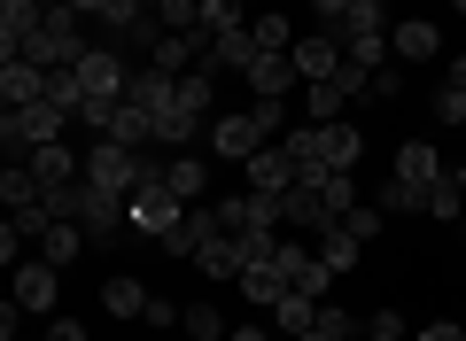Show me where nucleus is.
Returning a JSON list of instances; mask_svg holds the SVG:
<instances>
[{
  "instance_id": "nucleus-1",
  "label": "nucleus",
  "mask_w": 466,
  "mask_h": 341,
  "mask_svg": "<svg viewBox=\"0 0 466 341\" xmlns=\"http://www.w3.org/2000/svg\"><path fill=\"white\" fill-rule=\"evenodd\" d=\"M280 147L296 155L303 179H311V171H358V155H366V132L350 125V116H334V125H296Z\"/></svg>"
},
{
  "instance_id": "nucleus-2",
  "label": "nucleus",
  "mask_w": 466,
  "mask_h": 341,
  "mask_svg": "<svg viewBox=\"0 0 466 341\" xmlns=\"http://www.w3.org/2000/svg\"><path fill=\"white\" fill-rule=\"evenodd\" d=\"M86 179H94L101 195H133L140 179H164V163H156L148 147H125V140H94V147H86Z\"/></svg>"
},
{
  "instance_id": "nucleus-3",
  "label": "nucleus",
  "mask_w": 466,
  "mask_h": 341,
  "mask_svg": "<svg viewBox=\"0 0 466 341\" xmlns=\"http://www.w3.org/2000/svg\"><path fill=\"white\" fill-rule=\"evenodd\" d=\"M63 132H70V109H63V101H24V109H8V116H0V140H8V155H32V147H55V140H63Z\"/></svg>"
},
{
  "instance_id": "nucleus-4",
  "label": "nucleus",
  "mask_w": 466,
  "mask_h": 341,
  "mask_svg": "<svg viewBox=\"0 0 466 341\" xmlns=\"http://www.w3.org/2000/svg\"><path fill=\"white\" fill-rule=\"evenodd\" d=\"M125 217H133V233H148V241H164V233H171V226L187 217V202L171 195L164 179H140L133 195H125Z\"/></svg>"
},
{
  "instance_id": "nucleus-5",
  "label": "nucleus",
  "mask_w": 466,
  "mask_h": 341,
  "mask_svg": "<svg viewBox=\"0 0 466 341\" xmlns=\"http://www.w3.org/2000/svg\"><path fill=\"white\" fill-rule=\"evenodd\" d=\"M257 147H272V132H265V116H257V109H233V116H218V125H210V155L249 163Z\"/></svg>"
},
{
  "instance_id": "nucleus-6",
  "label": "nucleus",
  "mask_w": 466,
  "mask_h": 341,
  "mask_svg": "<svg viewBox=\"0 0 466 341\" xmlns=\"http://www.w3.org/2000/svg\"><path fill=\"white\" fill-rule=\"evenodd\" d=\"M241 179H249V195H288V186H303V171H296V155L272 140V147H257V155L241 163Z\"/></svg>"
},
{
  "instance_id": "nucleus-7",
  "label": "nucleus",
  "mask_w": 466,
  "mask_h": 341,
  "mask_svg": "<svg viewBox=\"0 0 466 341\" xmlns=\"http://www.w3.org/2000/svg\"><path fill=\"white\" fill-rule=\"evenodd\" d=\"M241 85H249L257 101H288V94H303V70H296V55H257V63L241 70Z\"/></svg>"
},
{
  "instance_id": "nucleus-8",
  "label": "nucleus",
  "mask_w": 466,
  "mask_h": 341,
  "mask_svg": "<svg viewBox=\"0 0 466 341\" xmlns=\"http://www.w3.org/2000/svg\"><path fill=\"white\" fill-rule=\"evenodd\" d=\"M218 217H226V233H280V195H226L218 202Z\"/></svg>"
},
{
  "instance_id": "nucleus-9",
  "label": "nucleus",
  "mask_w": 466,
  "mask_h": 341,
  "mask_svg": "<svg viewBox=\"0 0 466 341\" xmlns=\"http://www.w3.org/2000/svg\"><path fill=\"white\" fill-rule=\"evenodd\" d=\"M249 63H257V39H249V24H233V32H218L210 47H202V70H218V78H241Z\"/></svg>"
},
{
  "instance_id": "nucleus-10",
  "label": "nucleus",
  "mask_w": 466,
  "mask_h": 341,
  "mask_svg": "<svg viewBox=\"0 0 466 341\" xmlns=\"http://www.w3.org/2000/svg\"><path fill=\"white\" fill-rule=\"evenodd\" d=\"M443 171H451V163L435 155V140H404V147H397V163H389V179H404V186H420V195H428V186L443 179Z\"/></svg>"
},
{
  "instance_id": "nucleus-11",
  "label": "nucleus",
  "mask_w": 466,
  "mask_h": 341,
  "mask_svg": "<svg viewBox=\"0 0 466 341\" xmlns=\"http://www.w3.org/2000/svg\"><path fill=\"white\" fill-rule=\"evenodd\" d=\"M233 287H241V295H249V303H257V318H272V310H280L288 295H296V279H288L280 264H249V272L233 279Z\"/></svg>"
},
{
  "instance_id": "nucleus-12",
  "label": "nucleus",
  "mask_w": 466,
  "mask_h": 341,
  "mask_svg": "<svg viewBox=\"0 0 466 341\" xmlns=\"http://www.w3.org/2000/svg\"><path fill=\"white\" fill-rule=\"evenodd\" d=\"M125 101H133V109H148V116H164L171 101H179V78H171V70H156V63H133V85H125Z\"/></svg>"
},
{
  "instance_id": "nucleus-13",
  "label": "nucleus",
  "mask_w": 466,
  "mask_h": 341,
  "mask_svg": "<svg viewBox=\"0 0 466 341\" xmlns=\"http://www.w3.org/2000/svg\"><path fill=\"white\" fill-rule=\"evenodd\" d=\"M280 217H288V226H303V233H327V226H342V217L327 210V195H319L311 179H303V186H288V195H280Z\"/></svg>"
},
{
  "instance_id": "nucleus-14",
  "label": "nucleus",
  "mask_w": 466,
  "mask_h": 341,
  "mask_svg": "<svg viewBox=\"0 0 466 341\" xmlns=\"http://www.w3.org/2000/svg\"><path fill=\"white\" fill-rule=\"evenodd\" d=\"M39 24H47V8H39V0H0V47H8V55L32 47Z\"/></svg>"
},
{
  "instance_id": "nucleus-15",
  "label": "nucleus",
  "mask_w": 466,
  "mask_h": 341,
  "mask_svg": "<svg viewBox=\"0 0 466 341\" xmlns=\"http://www.w3.org/2000/svg\"><path fill=\"white\" fill-rule=\"evenodd\" d=\"M0 101H8V109H24V101H47V70L24 63V55H8V63H0Z\"/></svg>"
},
{
  "instance_id": "nucleus-16",
  "label": "nucleus",
  "mask_w": 466,
  "mask_h": 341,
  "mask_svg": "<svg viewBox=\"0 0 466 341\" xmlns=\"http://www.w3.org/2000/svg\"><path fill=\"white\" fill-rule=\"evenodd\" d=\"M389 47H397V63H435V55H443V32H435L428 16H404L397 32H389Z\"/></svg>"
},
{
  "instance_id": "nucleus-17",
  "label": "nucleus",
  "mask_w": 466,
  "mask_h": 341,
  "mask_svg": "<svg viewBox=\"0 0 466 341\" xmlns=\"http://www.w3.org/2000/svg\"><path fill=\"white\" fill-rule=\"evenodd\" d=\"M164 186L187 202V210H195V202H210V171H202V155H187V147H179V155L164 163Z\"/></svg>"
},
{
  "instance_id": "nucleus-18",
  "label": "nucleus",
  "mask_w": 466,
  "mask_h": 341,
  "mask_svg": "<svg viewBox=\"0 0 466 341\" xmlns=\"http://www.w3.org/2000/svg\"><path fill=\"white\" fill-rule=\"evenodd\" d=\"M342 39H334V32H319V39H296V70H303V85H311V78H334V70H342Z\"/></svg>"
},
{
  "instance_id": "nucleus-19",
  "label": "nucleus",
  "mask_w": 466,
  "mask_h": 341,
  "mask_svg": "<svg viewBox=\"0 0 466 341\" xmlns=\"http://www.w3.org/2000/svg\"><path fill=\"white\" fill-rule=\"evenodd\" d=\"M16 310H55V264L47 256L16 264Z\"/></svg>"
},
{
  "instance_id": "nucleus-20",
  "label": "nucleus",
  "mask_w": 466,
  "mask_h": 341,
  "mask_svg": "<svg viewBox=\"0 0 466 341\" xmlns=\"http://www.w3.org/2000/svg\"><path fill=\"white\" fill-rule=\"evenodd\" d=\"M420 217H435V226H459V217H466V186H459V171H443V179L420 195Z\"/></svg>"
},
{
  "instance_id": "nucleus-21",
  "label": "nucleus",
  "mask_w": 466,
  "mask_h": 341,
  "mask_svg": "<svg viewBox=\"0 0 466 341\" xmlns=\"http://www.w3.org/2000/svg\"><path fill=\"white\" fill-rule=\"evenodd\" d=\"M195 272H202V279H241V272H249V264H241V241H233V233L202 241V248H195Z\"/></svg>"
},
{
  "instance_id": "nucleus-22",
  "label": "nucleus",
  "mask_w": 466,
  "mask_h": 341,
  "mask_svg": "<svg viewBox=\"0 0 466 341\" xmlns=\"http://www.w3.org/2000/svg\"><path fill=\"white\" fill-rule=\"evenodd\" d=\"M249 39H257V55H296V24H288V8H257Z\"/></svg>"
},
{
  "instance_id": "nucleus-23",
  "label": "nucleus",
  "mask_w": 466,
  "mask_h": 341,
  "mask_svg": "<svg viewBox=\"0 0 466 341\" xmlns=\"http://www.w3.org/2000/svg\"><path fill=\"white\" fill-rule=\"evenodd\" d=\"M78 248H94V241H86V226H78V217H55L47 241H39V256H47L55 272H70V264H78Z\"/></svg>"
},
{
  "instance_id": "nucleus-24",
  "label": "nucleus",
  "mask_w": 466,
  "mask_h": 341,
  "mask_svg": "<svg viewBox=\"0 0 466 341\" xmlns=\"http://www.w3.org/2000/svg\"><path fill=\"white\" fill-rule=\"evenodd\" d=\"M148 303H156V287H140V279H125V272L101 287V310H109V318H148Z\"/></svg>"
},
{
  "instance_id": "nucleus-25",
  "label": "nucleus",
  "mask_w": 466,
  "mask_h": 341,
  "mask_svg": "<svg viewBox=\"0 0 466 341\" xmlns=\"http://www.w3.org/2000/svg\"><path fill=\"white\" fill-rule=\"evenodd\" d=\"M342 109H350V94H342L334 78H311V85H303V125H334Z\"/></svg>"
},
{
  "instance_id": "nucleus-26",
  "label": "nucleus",
  "mask_w": 466,
  "mask_h": 341,
  "mask_svg": "<svg viewBox=\"0 0 466 341\" xmlns=\"http://www.w3.org/2000/svg\"><path fill=\"white\" fill-rule=\"evenodd\" d=\"M319 256H327L334 264V272H358V256H366V241H358V233H350V226H327V233H319Z\"/></svg>"
},
{
  "instance_id": "nucleus-27",
  "label": "nucleus",
  "mask_w": 466,
  "mask_h": 341,
  "mask_svg": "<svg viewBox=\"0 0 466 341\" xmlns=\"http://www.w3.org/2000/svg\"><path fill=\"white\" fill-rule=\"evenodd\" d=\"M319 310H327V303H311V295H288V303L272 310V334H280V341L311 334V326H319Z\"/></svg>"
},
{
  "instance_id": "nucleus-28",
  "label": "nucleus",
  "mask_w": 466,
  "mask_h": 341,
  "mask_svg": "<svg viewBox=\"0 0 466 341\" xmlns=\"http://www.w3.org/2000/svg\"><path fill=\"white\" fill-rule=\"evenodd\" d=\"M179 334H187V341H226L233 326L218 318V303H210V295H195V303H187V318H179Z\"/></svg>"
},
{
  "instance_id": "nucleus-29",
  "label": "nucleus",
  "mask_w": 466,
  "mask_h": 341,
  "mask_svg": "<svg viewBox=\"0 0 466 341\" xmlns=\"http://www.w3.org/2000/svg\"><path fill=\"white\" fill-rule=\"evenodd\" d=\"M195 132H202V116H195V109H179V101L156 116V147H195Z\"/></svg>"
},
{
  "instance_id": "nucleus-30",
  "label": "nucleus",
  "mask_w": 466,
  "mask_h": 341,
  "mask_svg": "<svg viewBox=\"0 0 466 341\" xmlns=\"http://www.w3.org/2000/svg\"><path fill=\"white\" fill-rule=\"evenodd\" d=\"M350 334H366V318H350L342 303H327V310H319V326H311V334H296V341H350Z\"/></svg>"
},
{
  "instance_id": "nucleus-31",
  "label": "nucleus",
  "mask_w": 466,
  "mask_h": 341,
  "mask_svg": "<svg viewBox=\"0 0 466 341\" xmlns=\"http://www.w3.org/2000/svg\"><path fill=\"white\" fill-rule=\"evenodd\" d=\"M179 109H218V70H187V78H179Z\"/></svg>"
},
{
  "instance_id": "nucleus-32",
  "label": "nucleus",
  "mask_w": 466,
  "mask_h": 341,
  "mask_svg": "<svg viewBox=\"0 0 466 341\" xmlns=\"http://www.w3.org/2000/svg\"><path fill=\"white\" fill-rule=\"evenodd\" d=\"M233 24H249V8H241V0H202V24H195V32L218 39V32H233Z\"/></svg>"
},
{
  "instance_id": "nucleus-33",
  "label": "nucleus",
  "mask_w": 466,
  "mask_h": 341,
  "mask_svg": "<svg viewBox=\"0 0 466 341\" xmlns=\"http://www.w3.org/2000/svg\"><path fill=\"white\" fill-rule=\"evenodd\" d=\"M397 94H404V70H397V63H381V70H373V85H366V101H358V109H389Z\"/></svg>"
},
{
  "instance_id": "nucleus-34",
  "label": "nucleus",
  "mask_w": 466,
  "mask_h": 341,
  "mask_svg": "<svg viewBox=\"0 0 466 341\" xmlns=\"http://www.w3.org/2000/svg\"><path fill=\"white\" fill-rule=\"evenodd\" d=\"M366 341H412V326H404V310H366Z\"/></svg>"
},
{
  "instance_id": "nucleus-35",
  "label": "nucleus",
  "mask_w": 466,
  "mask_h": 341,
  "mask_svg": "<svg viewBox=\"0 0 466 341\" xmlns=\"http://www.w3.org/2000/svg\"><path fill=\"white\" fill-rule=\"evenodd\" d=\"M373 202H381L389 217H412V210H420V186H404V179H381V195H373Z\"/></svg>"
},
{
  "instance_id": "nucleus-36",
  "label": "nucleus",
  "mask_w": 466,
  "mask_h": 341,
  "mask_svg": "<svg viewBox=\"0 0 466 341\" xmlns=\"http://www.w3.org/2000/svg\"><path fill=\"white\" fill-rule=\"evenodd\" d=\"M342 226H350V233H358V241H373V233H381V226H389V210H381V202H358V210H350V217H342Z\"/></svg>"
},
{
  "instance_id": "nucleus-37",
  "label": "nucleus",
  "mask_w": 466,
  "mask_h": 341,
  "mask_svg": "<svg viewBox=\"0 0 466 341\" xmlns=\"http://www.w3.org/2000/svg\"><path fill=\"white\" fill-rule=\"evenodd\" d=\"M435 125H466V94L459 85H435Z\"/></svg>"
},
{
  "instance_id": "nucleus-38",
  "label": "nucleus",
  "mask_w": 466,
  "mask_h": 341,
  "mask_svg": "<svg viewBox=\"0 0 466 341\" xmlns=\"http://www.w3.org/2000/svg\"><path fill=\"white\" fill-rule=\"evenodd\" d=\"M47 94H55V101H63V109H70V116H78V70H47Z\"/></svg>"
},
{
  "instance_id": "nucleus-39",
  "label": "nucleus",
  "mask_w": 466,
  "mask_h": 341,
  "mask_svg": "<svg viewBox=\"0 0 466 341\" xmlns=\"http://www.w3.org/2000/svg\"><path fill=\"white\" fill-rule=\"evenodd\" d=\"M179 318H187V310H179V303H164V295H156V303H148V318H140V326H156V334H179Z\"/></svg>"
},
{
  "instance_id": "nucleus-40",
  "label": "nucleus",
  "mask_w": 466,
  "mask_h": 341,
  "mask_svg": "<svg viewBox=\"0 0 466 341\" xmlns=\"http://www.w3.org/2000/svg\"><path fill=\"white\" fill-rule=\"evenodd\" d=\"M412 341H466V326H459V318H428Z\"/></svg>"
},
{
  "instance_id": "nucleus-41",
  "label": "nucleus",
  "mask_w": 466,
  "mask_h": 341,
  "mask_svg": "<svg viewBox=\"0 0 466 341\" xmlns=\"http://www.w3.org/2000/svg\"><path fill=\"white\" fill-rule=\"evenodd\" d=\"M311 16H319V24H327V32H334V24L350 16V0H311Z\"/></svg>"
},
{
  "instance_id": "nucleus-42",
  "label": "nucleus",
  "mask_w": 466,
  "mask_h": 341,
  "mask_svg": "<svg viewBox=\"0 0 466 341\" xmlns=\"http://www.w3.org/2000/svg\"><path fill=\"white\" fill-rule=\"evenodd\" d=\"M226 341H280V334H272V318H257V326H233Z\"/></svg>"
},
{
  "instance_id": "nucleus-43",
  "label": "nucleus",
  "mask_w": 466,
  "mask_h": 341,
  "mask_svg": "<svg viewBox=\"0 0 466 341\" xmlns=\"http://www.w3.org/2000/svg\"><path fill=\"white\" fill-rule=\"evenodd\" d=\"M47 341H86V326H78V318H55V326H47Z\"/></svg>"
},
{
  "instance_id": "nucleus-44",
  "label": "nucleus",
  "mask_w": 466,
  "mask_h": 341,
  "mask_svg": "<svg viewBox=\"0 0 466 341\" xmlns=\"http://www.w3.org/2000/svg\"><path fill=\"white\" fill-rule=\"evenodd\" d=\"M443 85H459V94H466V55H451V78Z\"/></svg>"
},
{
  "instance_id": "nucleus-45",
  "label": "nucleus",
  "mask_w": 466,
  "mask_h": 341,
  "mask_svg": "<svg viewBox=\"0 0 466 341\" xmlns=\"http://www.w3.org/2000/svg\"><path fill=\"white\" fill-rule=\"evenodd\" d=\"M241 8H249V16H257V8H272V0H241Z\"/></svg>"
},
{
  "instance_id": "nucleus-46",
  "label": "nucleus",
  "mask_w": 466,
  "mask_h": 341,
  "mask_svg": "<svg viewBox=\"0 0 466 341\" xmlns=\"http://www.w3.org/2000/svg\"><path fill=\"white\" fill-rule=\"evenodd\" d=\"M451 16H466V0H451Z\"/></svg>"
},
{
  "instance_id": "nucleus-47",
  "label": "nucleus",
  "mask_w": 466,
  "mask_h": 341,
  "mask_svg": "<svg viewBox=\"0 0 466 341\" xmlns=\"http://www.w3.org/2000/svg\"><path fill=\"white\" fill-rule=\"evenodd\" d=\"M451 171H459V186H466V163H451Z\"/></svg>"
},
{
  "instance_id": "nucleus-48",
  "label": "nucleus",
  "mask_w": 466,
  "mask_h": 341,
  "mask_svg": "<svg viewBox=\"0 0 466 341\" xmlns=\"http://www.w3.org/2000/svg\"><path fill=\"white\" fill-rule=\"evenodd\" d=\"M164 341H187V334H164Z\"/></svg>"
},
{
  "instance_id": "nucleus-49",
  "label": "nucleus",
  "mask_w": 466,
  "mask_h": 341,
  "mask_svg": "<svg viewBox=\"0 0 466 341\" xmlns=\"http://www.w3.org/2000/svg\"><path fill=\"white\" fill-rule=\"evenodd\" d=\"M148 8H164V0H148Z\"/></svg>"
},
{
  "instance_id": "nucleus-50",
  "label": "nucleus",
  "mask_w": 466,
  "mask_h": 341,
  "mask_svg": "<svg viewBox=\"0 0 466 341\" xmlns=\"http://www.w3.org/2000/svg\"><path fill=\"white\" fill-rule=\"evenodd\" d=\"M459 233H466V217H459Z\"/></svg>"
}]
</instances>
